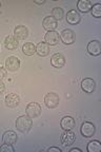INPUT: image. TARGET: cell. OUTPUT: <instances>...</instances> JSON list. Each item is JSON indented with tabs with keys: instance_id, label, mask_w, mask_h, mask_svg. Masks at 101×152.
Segmentation results:
<instances>
[{
	"instance_id": "6da1fadb",
	"label": "cell",
	"mask_w": 101,
	"mask_h": 152,
	"mask_svg": "<svg viewBox=\"0 0 101 152\" xmlns=\"http://www.w3.org/2000/svg\"><path fill=\"white\" fill-rule=\"evenodd\" d=\"M32 126H33V121L28 115H21L16 121V128L22 133H28L32 129Z\"/></svg>"
},
{
	"instance_id": "7a4b0ae2",
	"label": "cell",
	"mask_w": 101,
	"mask_h": 152,
	"mask_svg": "<svg viewBox=\"0 0 101 152\" xmlns=\"http://www.w3.org/2000/svg\"><path fill=\"white\" fill-rule=\"evenodd\" d=\"M25 113L32 119L37 118L41 114V106L38 102H30L25 108Z\"/></svg>"
},
{
	"instance_id": "3957f363",
	"label": "cell",
	"mask_w": 101,
	"mask_h": 152,
	"mask_svg": "<svg viewBox=\"0 0 101 152\" xmlns=\"http://www.w3.org/2000/svg\"><path fill=\"white\" fill-rule=\"evenodd\" d=\"M59 102H60V98L56 93H47L44 96V104L49 109H55L56 107H58Z\"/></svg>"
},
{
	"instance_id": "277c9868",
	"label": "cell",
	"mask_w": 101,
	"mask_h": 152,
	"mask_svg": "<svg viewBox=\"0 0 101 152\" xmlns=\"http://www.w3.org/2000/svg\"><path fill=\"white\" fill-rule=\"evenodd\" d=\"M60 140L64 147L72 146L76 140V134L72 130H64V132L60 136Z\"/></svg>"
},
{
	"instance_id": "5b68a950",
	"label": "cell",
	"mask_w": 101,
	"mask_h": 152,
	"mask_svg": "<svg viewBox=\"0 0 101 152\" xmlns=\"http://www.w3.org/2000/svg\"><path fill=\"white\" fill-rule=\"evenodd\" d=\"M60 40L64 43V45H72L75 42L76 40V34L74 33L73 30L70 28H65L60 33Z\"/></svg>"
},
{
	"instance_id": "8992f818",
	"label": "cell",
	"mask_w": 101,
	"mask_h": 152,
	"mask_svg": "<svg viewBox=\"0 0 101 152\" xmlns=\"http://www.w3.org/2000/svg\"><path fill=\"white\" fill-rule=\"evenodd\" d=\"M80 132L84 137H92L96 132V127L91 121H84L80 127Z\"/></svg>"
},
{
	"instance_id": "52a82bcc",
	"label": "cell",
	"mask_w": 101,
	"mask_h": 152,
	"mask_svg": "<svg viewBox=\"0 0 101 152\" xmlns=\"http://www.w3.org/2000/svg\"><path fill=\"white\" fill-rule=\"evenodd\" d=\"M87 52L92 56H99L101 54V43L98 40H91L87 43Z\"/></svg>"
},
{
	"instance_id": "ba28073f",
	"label": "cell",
	"mask_w": 101,
	"mask_h": 152,
	"mask_svg": "<svg viewBox=\"0 0 101 152\" xmlns=\"http://www.w3.org/2000/svg\"><path fill=\"white\" fill-rule=\"evenodd\" d=\"M5 68L9 71L15 72L20 68V60L18 57L16 56H9L7 60H5Z\"/></svg>"
},
{
	"instance_id": "9c48e42d",
	"label": "cell",
	"mask_w": 101,
	"mask_h": 152,
	"mask_svg": "<svg viewBox=\"0 0 101 152\" xmlns=\"http://www.w3.org/2000/svg\"><path fill=\"white\" fill-rule=\"evenodd\" d=\"M42 26L43 28L47 30V32L55 31L57 28V26H58V21L55 18H53L52 16H47L42 20Z\"/></svg>"
},
{
	"instance_id": "30bf717a",
	"label": "cell",
	"mask_w": 101,
	"mask_h": 152,
	"mask_svg": "<svg viewBox=\"0 0 101 152\" xmlns=\"http://www.w3.org/2000/svg\"><path fill=\"white\" fill-rule=\"evenodd\" d=\"M65 18H66V22L72 24V26H76V24L79 23L80 20H81V16H80L79 12L76 11V10H70V11H68Z\"/></svg>"
},
{
	"instance_id": "8fae6325",
	"label": "cell",
	"mask_w": 101,
	"mask_h": 152,
	"mask_svg": "<svg viewBox=\"0 0 101 152\" xmlns=\"http://www.w3.org/2000/svg\"><path fill=\"white\" fill-rule=\"evenodd\" d=\"M80 86H81L82 91L85 93H93L95 91V89H96V83H95V80L92 78L82 79Z\"/></svg>"
},
{
	"instance_id": "7c38bea8",
	"label": "cell",
	"mask_w": 101,
	"mask_h": 152,
	"mask_svg": "<svg viewBox=\"0 0 101 152\" xmlns=\"http://www.w3.org/2000/svg\"><path fill=\"white\" fill-rule=\"evenodd\" d=\"M44 40L49 45H56L59 43L60 36H59V33H57L56 31H49L45 34Z\"/></svg>"
},
{
	"instance_id": "4fadbf2b",
	"label": "cell",
	"mask_w": 101,
	"mask_h": 152,
	"mask_svg": "<svg viewBox=\"0 0 101 152\" xmlns=\"http://www.w3.org/2000/svg\"><path fill=\"white\" fill-rule=\"evenodd\" d=\"M28 36V30L24 26H17L14 30V37L17 40H24Z\"/></svg>"
},
{
	"instance_id": "5bb4252c",
	"label": "cell",
	"mask_w": 101,
	"mask_h": 152,
	"mask_svg": "<svg viewBox=\"0 0 101 152\" xmlns=\"http://www.w3.org/2000/svg\"><path fill=\"white\" fill-rule=\"evenodd\" d=\"M51 64L54 68H62L65 64V58L61 53H56L51 57Z\"/></svg>"
},
{
	"instance_id": "9a60e30c",
	"label": "cell",
	"mask_w": 101,
	"mask_h": 152,
	"mask_svg": "<svg viewBox=\"0 0 101 152\" xmlns=\"http://www.w3.org/2000/svg\"><path fill=\"white\" fill-rule=\"evenodd\" d=\"M5 104L9 108H16L19 104H20V97L15 93H11V94L5 96Z\"/></svg>"
},
{
	"instance_id": "2e32d148",
	"label": "cell",
	"mask_w": 101,
	"mask_h": 152,
	"mask_svg": "<svg viewBox=\"0 0 101 152\" xmlns=\"http://www.w3.org/2000/svg\"><path fill=\"white\" fill-rule=\"evenodd\" d=\"M2 140L4 144H7V145H14L17 142V140H18V136H17L16 132L12 130H9V131H5L3 133V136H2Z\"/></svg>"
},
{
	"instance_id": "e0dca14e",
	"label": "cell",
	"mask_w": 101,
	"mask_h": 152,
	"mask_svg": "<svg viewBox=\"0 0 101 152\" xmlns=\"http://www.w3.org/2000/svg\"><path fill=\"white\" fill-rule=\"evenodd\" d=\"M75 125H76V121L75 118L73 116H64L63 118L61 119L60 121V126L63 130H73L75 128Z\"/></svg>"
},
{
	"instance_id": "ac0fdd59",
	"label": "cell",
	"mask_w": 101,
	"mask_h": 152,
	"mask_svg": "<svg viewBox=\"0 0 101 152\" xmlns=\"http://www.w3.org/2000/svg\"><path fill=\"white\" fill-rule=\"evenodd\" d=\"M36 53L39 55L40 57H45L49 54V45H47L45 41L39 42L36 45Z\"/></svg>"
},
{
	"instance_id": "d6986e66",
	"label": "cell",
	"mask_w": 101,
	"mask_h": 152,
	"mask_svg": "<svg viewBox=\"0 0 101 152\" xmlns=\"http://www.w3.org/2000/svg\"><path fill=\"white\" fill-rule=\"evenodd\" d=\"M18 45H19L18 40H17L14 36L9 35V36H7V37H5L4 45H5V48H7V50H9V51L16 50L17 48H18Z\"/></svg>"
},
{
	"instance_id": "ffe728a7",
	"label": "cell",
	"mask_w": 101,
	"mask_h": 152,
	"mask_svg": "<svg viewBox=\"0 0 101 152\" xmlns=\"http://www.w3.org/2000/svg\"><path fill=\"white\" fill-rule=\"evenodd\" d=\"M77 9L81 13H89L92 9V3L89 0H79L77 3Z\"/></svg>"
},
{
	"instance_id": "44dd1931",
	"label": "cell",
	"mask_w": 101,
	"mask_h": 152,
	"mask_svg": "<svg viewBox=\"0 0 101 152\" xmlns=\"http://www.w3.org/2000/svg\"><path fill=\"white\" fill-rule=\"evenodd\" d=\"M22 52L28 56H32L36 53V45L32 42H25L22 45Z\"/></svg>"
},
{
	"instance_id": "7402d4cb",
	"label": "cell",
	"mask_w": 101,
	"mask_h": 152,
	"mask_svg": "<svg viewBox=\"0 0 101 152\" xmlns=\"http://www.w3.org/2000/svg\"><path fill=\"white\" fill-rule=\"evenodd\" d=\"M87 152H99L101 150V144L99 140H91V142L87 144L86 147Z\"/></svg>"
},
{
	"instance_id": "603a6c76",
	"label": "cell",
	"mask_w": 101,
	"mask_h": 152,
	"mask_svg": "<svg viewBox=\"0 0 101 152\" xmlns=\"http://www.w3.org/2000/svg\"><path fill=\"white\" fill-rule=\"evenodd\" d=\"M64 16V12L63 10L61 9V7H54L52 11V17L53 18H55L58 21V20H61L62 18H63Z\"/></svg>"
},
{
	"instance_id": "cb8c5ba5",
	"label": "cell",
	"mask_w": 101,
	"mask_h": 152,
	"mask_svg": "<svg viewBox=\"0 0 101 152\" xmlns=\"http://www.w3.org/2000/svg\"><path fill=\"white\" fill-rule=\"evenodd\" d=\"M91 12H92L93 17L95 18H100L101 17V4L100 3H96L92 7L91 9Z\"/></svg>"
},
{
	"instance_id": "d4e9b609",
	"label": "cell",
	"mask_w": 101,
	"mask_h": 152,
	"mask_svg": "<svg viewBox=\"0 0 101 152\" xmlns=\"http://www.w3.org/2000/svg\"><path fill=\"white\" fill-rule=\"evenodd\" d=\"M14 148L12 147V145H7V144H3L0 147V152H14Z\"/></svg>"
},
{
	"instance_id": "484cf974",
	"label": "cell",
	"mask_w": 101,
	"mask_h": 152,
	"mask_svg": "<svg viewBox=\"0 0 101 152\" xmlns=\"http://www.w3.org/2000/svg\"><path fill=\"white\" fill-rule=\"evenodd\" d=\"M5 76H7V70L2 66H0V80H2Z\"/></svg>"
},
{
	"instance_id": "4316f807",
	"label": "cell",
	"mask_w": 101,
	"mask_h": 152,
	"mask_svg": "<svg viewBox=\"0 0 101 152\" xmlns=\"http://www.w3.org/2000/svg\"><path fill=\"white\" fill-rule=\"evenodd\" d=\"M47 152H61V149L58 147H51L47 149Z\"/></svg>"
},
{
	"instance_id": "83f0119b",
	"label": "cell",
	"mask_w": 101,
	"mask_h": 152,
	"mask_svg": "<svg viewBox=\"0 0 101 152\" xmlns=\"http://www.w3.org/2000/svg\"><path fill=\"white\" fill-rule=\"evenodd\" d=\"M5 91V85L2 83V80H0V94H2Z\"/></svg>"
},
{
	"instance_id": "f1b7e54d",
	"label": "cell",
	"mask_w": 101,
	"mask_h": 152,
	"mask_svg": "<svg viewBox=\"0 0 101 152\" xmlns=\"http://www.w3.org/2000/svg\"><path fill=\"white\" fill-rule=\"evenodd\" d=\"M70 152H81V149H79V148H72L70 150Z\"/></svg>"
},
{
	"instance_id": "f546056e",
	"label": "cell",
	"mask_w": 101,
	"mask_h": 152,
	"mask_svg": "<svg viewBox=\"0 0 101 152\" xmlns=\"http://www.w3.org/2000/svg\"><path fill=\"white\" fill-rule=\"evenodd\" d=\"M44 2H45L44 0H42V1H37V0H35V1H34V3H35V4H38V5L43 4V3H44Z\"/></svg>"
},
{
	"instance_id": "4dcf8cb0",
	"label": "cell",
	"mask_w": 101,
	"mask_h": 152,
	"mask_svg": "<svg viewBox=\"0 0 101 152\" xmlns=\"http://www.w3.org/2000/svg\"><path fill=\"white\" fill-rule=\"evenodd\" d=\"M0 7H1V2H0Z\"/></svg>"
}]
</instances>
